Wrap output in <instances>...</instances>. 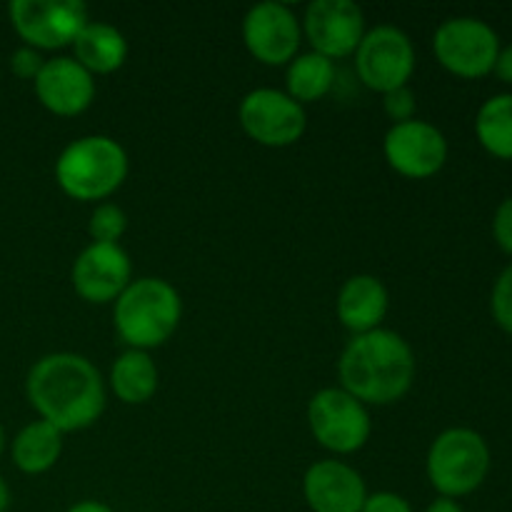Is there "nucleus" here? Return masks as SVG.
<instances>
[{"mask_svg":"<svg viewBox=\"0 0 512 512\" xmlns=\"http://www.w3.org/2000/svg\"><path fill=\"white\" fill-rule=\"evenodd\" d=\"M243 43L258 63L280 68L298 55L303 25L295 10L285 3H258L243 18Z\"/></svg>","mask_w":512,"mask_h":512,"instance_id":"12","label":"nucleus"},{"mask_svg":"<svg viewBox=\"0 0 512 512\" xmlns=\"http://www.w3.org/2000/svg\"><path fill=\"white\" fill-rule=\"evenodd\" d=\"M33 88L38 103L58 118H75L95 100V78L73 55L45 60L43 70L33 80Z\"/></svg>","mask_w":512,"mask_h":512,"instance_id":"15","label":"nucleus"},{"mask_svg":"<svg viewBox=\"0 0 512 512\" xmlns=\"http://www.w3.org/2000/svg\"><path fill=\"white\" fill-rule=\"evenodd\" d=\"M303 498L313 512H360L368 485L343 460H318L303 475Z\"/></svg>","mask_w":512,"mask_h":512,"instance_id":"16","label":"nucleus"},{"mask_svg":"<svg viewBox=\"0 0 512 512\" xmlns=\"http://www.w3.org/2000/svg\"><path fill=\"white\" fill-rule=\"evenodd\" d=\"M25 395L40 420L60 433H80L105 410V380L85 355L50 353L35 360L25 378Z\"/></svg>","mask_w":512,"mask_h":512,"instance_id":"1","label":"nucleus"},{"mask_svg":"<svg viewBox=\"0 0 512 512\" xmlns=\"http://www.w3.org/2000/svg\"><path fill=\"white\" fill-rule=\"evenodd\" d=\"M308 428L315 443L333 455H353L373 435L368 405L338 388H323L308 403Z\"/></svg>","mask_w":512,"mask_h":512,"instance_id":"6","label":"nucleus"},{"mask_svg":"<svg viewBox=\"0 0 512 512\" xmlns=\"http://www.w3.org/2000/svg\"><path fill=\"white\" fill-rule=\"evenodd\" d=\"M415 353L408 340L388 328L353 335L338 360L340 388L363 405H393L415 383Z\"/></svg>","mask_w":512,"mask_h":512,"instance_id":"2","label":"nucleus"},{"mask_svg":"<svg viewBox=\"0 0 512 512\" xmlns=\"http://www.w3.org/2000/svg\"><path fill=\"white\" fill-rule=\"evenodd\" d=\"M183 318L180 293L163 278H135L113 303V325L130 350L168 343Z\"/></svg>","mask_w":512,"mask_h":512,"instance_id":"4","label":"nucleus"},{"mask_svg":"<svg viewBox=\"0 0 512 512\" xmlns=\"http://www.w3.org/2000/svg\"><path fill=\"white\" fill-rule=\"evenodd\" d=\"M63 455V433L45 420H33L10 443V458L25 475H43Z\"/></svg>","mask_w":512,"mask_h":512,"instance_id":"20","label":"nucleus"},{"mask_svg":"<svg viewBox=\"0 0 512 512\" xmlns=\"http://www.w3.org/2000/svg\"><path fill=\"white\" fill-rule=\"evenodd\" d=\"M425 473L440 498L458 500L475 493L490 473V448L470 428H448L433 440Z\"/></svg>","mask_w":512,"mask_h":512,"instance_id":"5","label":"nucleus"},{"mask_svg":"<svg viewBox=\"0 0 512 512\" xmlns=\"http://www.w3.org/2000/svg\"><path fill=\"white\" fill-rule=\"evenodd\" d=\"M383 155L390 168L408 180H428L448 163V140L428 120L390 125L383 138Z\"/></svg>","mask_w":512,"mask_h":512,"instance_id":"11","label":"nucleus"},{"mask_svg":"<svg viewBox=\"0 0 512 512\" xmlns=\"http://www.w3.org/2000/svg\"><path fill=\"white\" fill-rule=\"evenodd\" d=\"M45 58L40 50L28 48V45H20L10 53V73L20 80H35L38 73L43 70Z\"/></svg>","mask_w":512,"mask_h":512,"instance_id":"26","label":"nucleus"},{"mask_svg":"<svg viewBox=\"0 0 512 512\" xmlns=\"http://www.w3.org/2000/svg\"><path fill=\"white\" fill-rule=\"evenodd\" d=\"M130 160L123 145L110 135H83L60 150L55 183L78 203H100L123 188Z\"/></svg>","mask_w":512,"mask_h":512,"instance_id":"3","label":"nucleus"},{"mask_svg":"<svg viewBox=\"0 0 512 512\" xmlns=\"http://www.w3.org/2000/svg\"><path fill=\"white\" fill-rule=\"evenodd\" d=\"M70 283L75 293L90 305H108L120 298L133 283L130 255L118 245L90 243L80 250L70 270Z\"/></svg>","mask_w":512,"mask_h":512,"instance_id":"14","label":"nucleus"},{"mask_svg":"<svg viewBox=\"0 0 512 512\" xmlns=\"http://www.w3.org/2000/svg\"><path fill=\"white\" fill-rule=\"evenodd\" d=\"M285 68V93L303 108L323 100L335 85V63L313 50L295 55Z\"/></svg>","mask_w":512,"mask_h":512,"instance_id":"21","label":"nucleus"},{"mask_svg":"<svg viewBox=\"0 0 512 512\" xmlns=\"http://www.w3.org/2000/svg\"><path fill=\"white\" fill-rule=\"evenodd\" d=\"M425 512H465L463 505L458 500H450V498H438L425 508Z\"/></svg>","mask_w":512,"mask_h":512,"instance_id":"31","label":"nucleus"},{"mask_svg":"<svg viewBox=\"0 0 512 512\" xmlns=\"http://www.w3.org/2000/svg\"><path fill=\"white\" fill-rule=\"evenodd\" d=\"M493 73L498 75V80L512 85V45H508V48H500Z\"/></svg>","mask_w":512,"mask_h":512,"instance_id":"29","label":"nucleus"},{"mask_svg":"<svg viewBox=\"0 0 512 512\" xmlns=\"http://www.w3.org/2000/svg\"><path fill=\"white\" fill-rule=\"evenodd\" d=\"M390 310V293L378 275H350L338 290L335 315L353 335L373 333L383 328Z\"/></svg>","mask_w":512,"mask_h":512,"instance_id":"17","label":"nucleus"},{"mask_svg":"<svg viewBox=\"0 0 512 512\" xmlns=\"http://www.w3.org/2000/svg\"><path fill=\"white\" fill-rule=\"evenodd\" d=\"M10 508V490H8V483L3 480V475H0V512H8Z\"/></svg>","mask_w":512,"mask_h":512,"instance_id":"32","label":"nucleus"},{"mask_svg":"<svg viewBox=\"0 0 512 512\" xmlns=\"http://www.w3.org/2000/svg\"><path fill=\"white\" fill-rule=\"evenodd\" d=\"M300 25H303V38L308 40L313 53L333 63L355 55L360 40L368 33L363 8L353 0H313L305 8Z\"/></svg>","mask_w":512,"mask_h":512,"instance_id":"13","label":"nucleus"},{"mask_svg":"<svg viewBox=\"0 0 512 512\" xmlns=\"http://www.w3.org/2000/svg\"><path fill=\"white\" fill-rule=\"evenodd\" d=\"M238 123L263 148H290L308 130V113L285 90L255 88L240 100Z\"/></svg>","mask_w":512,"mask_h":512,"instance_id":"10","label":"nucleus"},{"mask_svg":"<svg viewBox=\"0 0 512 512\" xmlns=\"http://www.w3.org/2000/svg\"><path fill=\"white\" fill-rule=\"evenodd\" d=\"M435 60L448 73L478 80L493 73L500 53V38L485 20L460 15L438 25L433 35Z\"/></svg>","mask_w":512,"mask_h":512,"instance_id":"7","label":"nucleus"},{"mask_svg":"<svg viewBox=\"0 0 512 512\" xmlns=\"http://www.w3.org/2000/svg\"><path fill=\"white\" fill-rule=\"evenodd\" d=\"M415 45L405 30L395 25H375L355 50V70L360 83L373 93H390L410 85L415 73Z\"/></svg>","mask_w":512,"mask_h":512,"instance_id":"8","label":"nucleus"},{"mask_svg":"<svg viewBox=\"0 0 512 512\" xmlns=\"http://www.w3.org/2000/svg\"><path fill=\"white\" fill-rule=\"evenodd\" d=\"M73 58L88 70L90 75H110L120 70L128 60V40L115 25L90 20L75 38Z\"/></svg>","mask_w":512,"mask_h":512,"instance_id":"18","label":"nucleus"},{"mask_svg":"<svg viewBox=\"0 0 512 512\" xmlns=\"http://www.w3.org/2000/svg\"><path fill=\"white\" fill-rule=\"evenodd\" d=\"M383 110L388 115V120H393V125L408 123L415 118V110H418V98L410 90V85L405 88H395L390 93L383 95Z\"/></svg>","mask_w":512,"mask_h":512,"instance_id":"25","label":"nucleus"},{"mask_svg":"<svg viewBox=\"0 0 512 512\" xmlns=\"http://www.w3.org/2000/svg\"><path fill=\"white\" fill-rule=\"evenodd\" d=\"M360 512H415L413 505L403 498V495L393 493V490H378V493H368L363 510Z\"/></svg>","mask_w":512,"mask_h":512,"instance_id":"27","label":"nucleus"},{"mask_svg":"<svg viewBox=\"0 0 512 512\" xmlns=\"http://www.w3.org/2000/svg\"><path fill=\"white\" fill-rule=\"evenodd\" d=\"M493 235H495V243L500 245V250L512 255V198L503 200L495 210V218H493Z\"/></svg>","mask_w":512,"mask_h":512,"instance_id":"28","label":"nucleus"},{"mask_svg":"<svg viewBox=\"0 0 512 512\" xmlns=\"http://www.w3.org/2000/svg\"><path fill=\"white\" fill-rule=\"evenodd\" d=\"M490 310H493L495 323L505 333L512 335V263L495 280L493 295H490Z\"/></svg>","mask_w":512,"mask_h":512,"instance_id":"24","label":"nucleus"},{"mask_svg":"<svg viewBox=\"0 0 512 512\" xmlns=\"http://www.w3.org/2000/svg\"><path fill=\"white\" fill-rule=\"evenodd\" d=\"M128 230V215L120 205L115 203H98L95 210L90 213L88 220V235L90 243H108L118 245Z\"/></svg>","mask_w":512,"mask_h":512,"instance_id":"23","label":"nucleus"},{"mask_svg":"<svg viewBox=\"0 0 512 512\" xmlns=\"http://www.w3.org/2000/svg\"><path fill=\"white\" fill-rule=\"evenodd\" d=\"M8 15L23 45L40 53L68 48L90 23L88 8L80 0H13Z\"/></svg>","mask_w":512,"mask_h":512,"instance_id":"9","label":"nucleus"},{"mask_svg":"<svg viewBox=\"0 0 512 512\" xmlns=\"http://www.w3.org/2000/svg\"><path fill=\"white\" fill-rule=\"evenodd\" d=\"M65 512H115L110 505L100 503V500H80V503L70 505Z\"/></svg>","mask_w":512,"mask_h":512,"instance_id":"30","label":"nucleus"},{"mask_svg":"<svg viewBox=\"0 0 512 512\" xmlns=\"http://www.w3.org/2000/svg\"><path fill=\"white\" fill-rule=\"evenodd\" d=\"M475 135L490 155L512 160V93L493 95L480 105Z\"/></svg>","mask_w":512,"mask_h":512,"instance_id":"22","label":"nucleus"},{"mask_svg":"<svg viewBox=\"0 0 512 512\" xmlns=\"http://www.w3.org/2000/svg\"><path fill=\"white\" fill-rule=\"evenodd\" d=\"M5 448H8V435H5V428L0 425V458H3Z\"/></svg>","mask_w":512,"mask_h":512,"instance_id":"33","label":"nucleus"},{"mask_svg":"<svg viewBox=\"0 0 512 512\" xmlns=\"http://www.w3.org/2000/svg\"><path fill=\"white\" fill-rule=\"evenodd\" d=\"M108 385L123 405H145L160 388V370L145 350H125L110 368Z\"/></svg>","mask_w":512,"mask_h":512,"instance_id":"19","label":"nucleus"}]
</instances>
